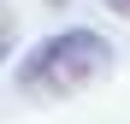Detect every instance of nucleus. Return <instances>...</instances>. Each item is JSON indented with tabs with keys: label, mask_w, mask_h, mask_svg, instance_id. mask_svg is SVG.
<instances>
[{
	"label": "nucleus",
	"mask_w": 130,
	"mask_h": 124,
	"mask_svg": "<svg viewBox=\"0 0 130 124\" xmlns=\"http://www.w3.org/2000/svg\"><path fill=\"white\" fill-rule=\"evenodd\" d=\"M101 71H112V41L89 24H71L18 65V89L30 100H65V95H83Z\"/></svg>",
	"instance_id": "nucleus-1"
},
{
	"label": "nucleus",
	"mask_w": 130,
	"mask_h": 124,
	"mask_svg": "<svg viewBox=\"0 0 130 124\" xmlns=\"http://www.w3.org/2000/svg\"><path fill=\"white\" fill-rule=\"evenodd\" d=\"M18 47V12L12 6H0V65H6V53Z\"/></svg>",
	"instance_id": "nucleus-2"
},
{
	"label": "nucleus",
	"mask_w": 130,
	"mask_h": 124,
	"mask_svg": "<svg viewBox=\"0 0 130 124\" xmlns=\"http://www.w3.org/2000/svg\"><path fill=\"white\" fill-rule=\"evenodd\" d=\"M106 12H118V18H130V0H101Z\"/></svg>",
	"instance_id": "nucleus-3"
},
{
	"label": "nucleus",
	"mask_w": 130,
	"mask_h": 124,
	"mask_svg": "<svg viewBox=\"0 0 130 124\" xmlns=\"http://www.w3.org/2000/svg\"><path fill=\"white\" fill-rule=\"evenodd\" d=\"M47 6H65V0H47Z\"/></svg>",
	"instance_id": "nucleus-4"
}]
</instances>
